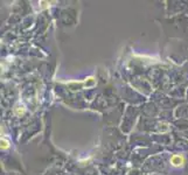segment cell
Returning <instances> with one entry per match:
<instances>
[{
    "mask_svg": "<svg viewBox=\"0 0 188 175\" xmlns=\"http://www.w3.org/2000/svg\"><path fill=\"white\" fill-rule=\"evenodd\" d=\"M184 158L182 156H180V155H174L172 159H171V162H172V165L173 166H175V167H178V166H182L184 165Z\"/></svg>",
    "mask_w": 188,
    "mask_h": 175,
    "instance_id": "obj_1",
    "label": "cell"
},
{
    "mask_svg": "<svg viewBox=\"0 0 188 175\" xmlns=\"http://www.w3.org/2000/svg\"><path fill=\"white\" fill-rule=\"evenodd\" d=\"M1 147H2V148H7V147H8V142H7L6 140H4V139L1 140Z\"/></svg>",
    "mask_w": 188,
    "mask_h": 175,
    "instance_id": "obj_2",
    "label": "cell"
}]
</instances>
